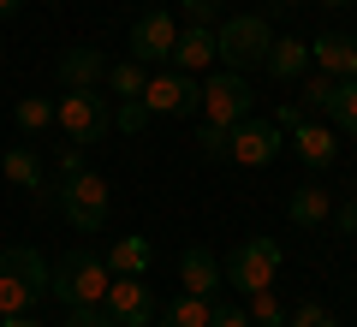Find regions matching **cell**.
I'll use <instances>...</instances> for the list:
<instances>
[{"label":"cell","mask_w":357,"mask_h":327,"mask_svg":"<svg viewBox=\"0 0 357 327\" xmlns=\"http://www.w3.org/2000/svg\"><path fill=\"white\" fill-rule=\"evenodd\" d=\"M48 280H54V268L42 262L36 250H6L0 256V315H30L36 310V298L48 291Z\"/></svg>","instance_id":"6da1fadb"},{"label":"cell","mask_w":357,"mask_h":327,"mask_svg":"<svg viewBox=\"0 0 357 327\" xmlns=\"http://www.w3.org/2000/svg\"><path fill=\"white\" fill-rule=\"evenodd\" d=\"M107 286H114V268H107L102 256H89V250L60 256V262H54V280H48V291L66 310H77V303H107Z\"/></svg>","instance_id":"7a4b0ae2"},{"label":"cell","mask_w":357,"mask_h":327,"mask_svg":"<svg viewBox=\"0 0 357 327\" xmlns=\"http://www.w3.org/2000/svg\"><path fill=\"white\" fill-rule=\"evenodd\" d=\"M268 48H274V30L268 18L238 13V18H220L215 24V54L227 72H250V66H268Z\"/></svg>","instance_id":"3957f363"},{"label":"cell","mask_w":357,"mask_h":327,"mask_svg":"<svg viewBox=\"0 0 357 327\" xmlns=\"http://www.w3.org/2000/svg\"><path fill=\"white\" fill-rule=\"evenodd\" d=\"M60 214L72 220V232L96 238V232L107 227V178L72 167V173H66V185H60Z\"/></svg>","instance_id":"277c9868"},{"label":"cell","mask_w":357,"mask_h":327,"mask_svg":"<svg viewBox=\"0 0 357 327\" xmlns=\"http://www.w3.org/2000/svg\"><path fill=\"white\" fill-rule=\"evenodd\" d=\"M54 114H60L54 126H60L66 143H77V149H84V143H102V131L114 126V114H107V101L96 96V89H66Z\"/></svg>","instance_id":"5b68a950"},{"label":"cell","mask_w":357,"mask_h":327,"mask_svg":"<svg viewBox=\"0 0 357 327\" xmlns=\"http://www.w3.org/2000/svg\"><path fill=\"white\" fill-rule=\"evenodd\" d=\"M280 244L274 238H244L238 250L227 256V280L232 286L244 291V298H250V291H262V286H274V274H280Z\"/></svg>","instance_id":"8992f818"},{"label":"cell","mask_w":357,"mask_h":327,"mask_svg":"<svg viewBox=\"0 0 357 327\" xmlns=\"http://www.w3.org/2000/svg\"><path fill=\"white\" fill-rule=\"evenodd\" d=\"M197 114L208 119V126H238V119H250V84H244V72H220L203 84V107Z\"/></svg>","instance_id":"52a82bcc"},{"label":"cell","mask_w":357,"mask_h":327,"mask_svg":"<svg viewBox=\"0 0 357 327\" xmlns=\"http://www.w3.org/2000/svg\"><path fill=\"white\" fill-rule=\"evenodd\" d=\"M280 155V126L274 119H238L227 131V161L232 167H268Z\"/></svg>","instance_id":"ba28073f"},{"label":"cell","mask_w":357,"mask_h":327,"mask_svg":"<svg viewBox=\"0 0 357 327\" xmlns=\"http://www.w3.org/2000/svg\"><path fill=\"white\" fill-rule=\"evenodd\" d=\"M173 48H178V18L161 13V6H149V13L131 24V60L155 66V60H173Z\"/></svg>","instance_id":"9c48e42d"},{"label":"cell","mask_w":357,"mask_h":327,"mask_svg":"<svg viewBox=\"0 0 357 327\" xmlns=\"http://www.w3.org/2000/svg\"><path fill=\"white\" fill-rule=\"evenodd\" d=\"M143 107H149V114H197V107H203V84H197L191 72H161L143 89Z\"/></svg>","instance_id":"30bf717a"},{"label":"cell","mask_w":357,"mask_h":327,"mask_svg":"<svg viewBox=\"0 0 357 327\" xmlns=\"http://www.w3.org/2000/svg\"><path fill=\"white\" fill-rule=\"evenodd\" d=\"M107 315H114L119 327H149L155 321V298L143 280L131 274H114V286H107Z\"/></svg>","instance_id":"8fae6325"},{"label":"cell","mask_w":357,"mask_h":327,"mask_svg":"<svg viewBox=\"0 0 357 327\" xmlns=\"http://www.w3.org/2000/svg\"><path fill=\"white\" fill-rule=\"evenodd\" d=\"M60 84H66V89H96V84H107V54L89 48V42L66 48V54H60Z\"/></svg>","instance_id":"7c38bea8"},{"label":"cell","mask_w":357,"mask_h":327,"mask_svg":"<svg viewBox=\"0 0 357 327\" xmlns=\"http://www.w3.org/2000/svg\"><path fill=\"white\" fill-rule=\"evenodd\" d=\"M310 60H316L328 77H357V36H340V30H328V36L310 42Z\"/></svg>","instance_id":"4fadbf2b"},{"label":"cell","mask_w":357,"mask_h":327,"mask_svg":"<svg viewBox=\"0 0 357 327\" xmlns=\"http://www.w3.org/2000/svg\"><path fill=\"white\" fill-rule=\"evenodd\" d=\"M178 286H185V291H197V298H215V291H220V262L203 250V244L178 256Z\"/></svg>","instance_id":"5bb4252c"},{"label":"cell","mask_w":357,"mask_h":327,"mask_svg":"<svg viewBox=\"0 0 357 327\" xmlns=\"http://www.w3.org/2000/svg\"><path fill=\"white\" fill-rule=\"evenodd\" d=\"M292 149L304 167H333V155H340V137H333L328 126H316V119H304V126L292 131Z\"/></svg>","instance_id":"9a60e30c"},{"label":"cell","mask_w":357,"mask_h":327,"mask_svg":"<svg viewBox=\"0 0 357 327\" xmlns=\"http://www.w3.org/2000/svg\"><path fill=\"white\" fill-rule=\"evenodd\" d=\"M173 60H178V72H203V66H215L220 54H215V30H203V24H185L178 30V48H173Z\"/></svg>","instance_id":"2e32d148"},{"label":"cell","mask_w":357,"mask_h":327,"mask_svg":"<svg viewBox=\"0 0 357 327\" xmlns=\"http://www.w3.org/2000/svg\"><path fill=\"white\" fill-rule=\"evenodd\" d=\"M268 72L286 77V84H298V77L310 72V42H298V36H274V48H268Z\"/></svg>","instance_id":"e0dca14e"},{"label":"cell","mask_w":357,"mask_h":327,"mask_svg":"<svg viewBox=\"0 0 357 327\" xmlns=\"http://www.w3.org/2000/svg\"><path fill=\"white\" fill-rule=\"evenodd\" d=\"M286 214H292V227H321V220H333V197L321 185H298Z\"/></svg>","instance_id":"ac0fdd59"},{"label":"cell","mask_w":357,"mask_h":327,"mask_svg":"<svg viewBox=\"0 0 357 327\" xmlns=\"http://www.w3.org/2000/svg\"><path fill=\"white\" fill-rule=\"evenodd\" d=\"M0 173L13 178L18 190H30V197H42V161H36V149H24V143H13V149L0 155Z\"/></svg>","instance_id":"d6986e66"},{"label":"cell","mask_w":357,"mask_h":327,"mask_svg":"<svg viewBox=\"0 0 357 327\" xmlns=\"http://www.w3.org/2000/svg\"><path fill=\"white\" fill-rule=\"evenodd\" d=\"M208 321H215V303L197 298V291H178V298L161 310V327H208Z\"/></svg>","instance_id":"ffe728a7"},{"label":"cell","mask_w":357,"mask_h":327,"mask_svg":"<svg viewBox=\"0 0 357 327\" xmlns=\"http://www.w3.org/2000/svg\"><path fill=\"white\" fill-rule=\"evenodd\" d=\"M107 268H114V274H131V280H143V274H149V238H137V232L114 238V250H107Z\"/></svg>","instance_id":"44dd1931"},{"label":"cell","mask_w":357,"mask_h":327,"mask_svg":"<svg viewBox=\"0 0 357 327\" xmlns=\"http://www.w3.org/2000/svg\"><path fill=\"white\" fill-rule=\"evenodd\" d=\"M107 89H114L119 101L143 96V89H149V72H143V60H114V66H107Z\"/></svg>","instance_id":"7402d4cb"},{"label":"cell","mask_w":357,"mask_h":327,"mask_svg":"<svg viewBox=\"0 0 357 327\" xmlns=\"http://www.w3.org/2000/svg\"><path fill=\"white\" fill-rule=\"evenodd\" d=\"M328 114H333V126H340V131H351V137H357V77H340Z\"/></svg>","instance_id":"603a6c76"},{"label":"cell","mask_w":357,"mask_h":327,"mask_svg":"<svg viewBox=\"0 0 357 327\" xmlns=\"http://www.w3.org/2000/svg\"><path fill=\"white\" fill-rule=\"evenodd\" d=\"M333 89H340V77H328V72H316V77H298V101H304L310 114H328Z\"/></svg>","instance_id":"cb8c5ba5"},{"label":"cell","mask_w":357,"mask_h":327,"mask_svg":"<svg viewBox=\"0 0 357 327\" xmlns=\"http://www.w3.org/2000/svg\"><path fill=\"white\" fill-rule=\"evenodd\" d=\"M54 119H60V114H54V101H42V96H24V101H18V131H24V137L48 131Z\"/></svg>","instance_id":"d4e9b609"},{"label":"cell","mask_w":357,"mask_h":327,"mask_svg":"<svg viewBox=\"0 0 357 327\" xmlns=\"http://www.w3.org/2000/svg\"><path fill=\"white\" fill-rule=\"evenodd\" d=\"M250 327H286V310H280V298H274V286L250 291Z\"/></svg>","instance_id":"484cf974"},{"label":"cell","mask_w":357,"mask_h":327,"mask_svg":"<svg viewBox=\"0 0 357 327\" xmlns=\"http://www.w3.org/2000/svg\"><path fill=\"white\" fill-rule=\"evenodd\" d=\"M149 119H155V114L143 107V96H131V101H119V107H114V126L126 131V137H137V131L149 126Z\"/></svg>","instance_id":"4316f807"},{"label":"cell","mask_w":357,"mask_h":327,"mask_svg":"<svg viewBox=\"0 0 357 327\" xmlns=\"http://www.w3.org/2000/svg\"><path fill=\"white\" fill-rule=\"evenodd\" d=\"M66 327H119V321L107 315V303H77V310H66Z\"/></svg>","instance_id":"83f0119b"},{"label":"cell","mask_w":357,"mask_h":327,"mask_svg":"<svg viewBox=\"0 0 357 327\" xmlns=\"http://www.w3.org/2000/svg\"><path fill=\"white\" fill-rule=\"evenodd\" d=\"M197 149H203L208 161H227V126H203L197 131Z\"/></svg>","instance_id":"f1b7e54d"},{"label":"cell","mask_w":357,"mask_h":327,"mask_svg":"<svg viewBox=\"0 0 357 327\" xmlns=\"http://www.w3.org/2000/svg\"><path fill=\"white\" fill-rule=\"evenodd\" d=\"M185 18L203 24V30H215V24H220V6H215V0H185Z\"/></svg>","instance_id":"f546056e"},{"label":"cell","mask_w":357,"mask_h":327,"mask_svg":"<svg viewBox=\"0 0 357 327\" xmlns=\"http://www.w3.org/2000/svg\"><path fill=\"white\" fill-rule=\"evenodd\" d=\"M292 327H340V321H333V315L321 310V303H304V310L292 315Z\"/></svg>","instance_id":"4dcf8cb0"},{"label":"cell","mask_w":357,"mask_h":327,"mask_svg":"<svg viewBox=\"0 0 357 327\" xmlns=\"http://www.w3.org/2000/svg\"><path fill=\"white\" fill-rule=\"evenodd\" d=\"M208 327H250V310H215Z\"/></svg>","instance_id":"1f68e13d"},{"label":"cell","mask_w":357,"mask_h":327,"mask_svg":"<svg viewBox=\"0 0 357 327\" xmlns=\"http://www.w3.org/2000/svg\"><path fill=\"white\" fill-rule=\"evenodd\" d=\"M274 126H280V131H298V126H304V107H280V119H274Z\"/></svg>","instance_id":"d6a6232c"},{"label":"cell","mask_w":357,"mask_h":327,"mask_svg":"<svg viewBox=\"0 0 357 327\" xmlns=\"http://www.w3.org/2000/svg\"><path fill=\"white\" fill-rule=\"evenodd\" d=\"M333 220H340L345 232H357V202H351V208H340V214H333Z\"/></svg>","instance_id":"836d02e7"},{"label":"cell","mask_w":357,"mask_h":327,"mask_svg":"<svg viewBox=\"0 0 357 327\" xmlns=\"http://www.w3.org/2000/svg\"><path fill=\"white\" fill-rule=\"evenodd\" d=\"M0 327H36L30 315H0Z\"/></svg>","instance_id":"e575fe53"},{"label":"cell","mask_w":357,"mask_h":327,"mask_svg":"<svg viewBox=\"0 0 357 327\" xmlns=\"http://www.w3.org/2000/svg\"><path fill=\"white\" fill-rule=\"evenodd\" d=\"M18 6H24V0H0V18H13V13H18Z\"/></svg>","instance_id":"d590c367"},{"label":"cell","mask_w":357,"mask_h":327,"mask_svg":"<svg viewBox=\"0 0 357 327\" xmlns=\"http://www.w3.org/2000/svg\"><path fill=\"white\" fill-rule=\"evenodd\" d=\"M321 6H351V0H321Z\"/></svg>","instance_id":"8d00e7d4"},{"label":"cell","mask_w":357,"mask_h":327,"mask_svg":"<svg viewBox=\"0 0 357 327\" xmlns=\"http://www.w3.org/2000/svg\"><path fill=\"white\" fill-rule=\"evenodd\" d=\"M274 6H304V0H274Z\"/></svg>","instance_id":"74e56055"}]
</instances>
